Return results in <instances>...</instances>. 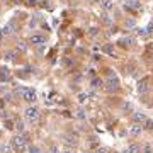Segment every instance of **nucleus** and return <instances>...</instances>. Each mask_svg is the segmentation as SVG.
<instances>
[{"mask_svg":"<svg viewBox=\"0 0 153 153\" xmlns=\"http://www.w3.org/2000/svg\"><path fill=\"white\" fill-rule=\"evenodd\" d=\"M89 34H90V36H95V34H97V29H95V27H90Z\"/></svg>","mask_w":153,"mask_h":153,"instance_id":"nucleus-29","label":"nucleus"},{"mask_svg":"<svg viewBox=\"0 0 153 153\" xmlns=\"http://www.w3.org/2000/svg\"><path fill=\"white\" fill-rule=\"evenodd\" d=\"M75 117H77V119H80V121H83V119L87 117V114H85L83 109H78V111H75Z\"/></svg>","mask_w":153,"mask_h":153,"instance_id":"nucleus-15","label":"nucleus"},{"mask_svg":"<svg viewBox=\"0 0 153 153\" xmlns=\"http://www.w3.org/2000/svg\"><path fill=\"white\" fill-rule=\"evenodd\" d=\"M152 51H153V44H152Z\"/></svg>","mask_w":153,"mask_h":153,"instance_id":"nucleus-34","label":"nucleus"},{"mask_svg":"<svg viewBox=\"0 0 153 153\" xmlns=\"http://www.w3.org/2000/svg\"><path fill=\"white\" fill-rule=\"evenodd\" d=\"M15 95L20 97L22 101H26V102H34L36 101V92L32 90V89H26V87L15 89Z\"/></svg>","mask_w":153,"mask_h":153,"instance_id":"nucleus-1","label":"nucleus"},{"mask_svg":"<svg viewBox=\"0 0 153 153\" xmlns=\"http://www.w3.org/2000/svg\"><path fill=\"white\" fill-rule=\"evenodd\" d=\"M61 153H73L71 150H65V152H61Z\"/></svg>","mask_w":153,"mask_h":153,"instance_id":"nucleus-32","label":"nucleus"},{"mask_svg":"<svg viewBox=\"0 0 153 153\" xmlns=\"http://www.w3.org/2000/svg\"><path fill=\"white\" fill-rule=\"evenodd\" d=\"M143 153H153V146L152 145H145L143 146Z\"/></svg>","mask_w":153,"mask_h":153,"instance_id":"nucleus-25","label":"nucleus"},{"mask_svg":"<svg viewBox=\"0 0 153 153\" xmlns=\"http://www.w3.org/2000/svg\"><path fill=\"white\" fill-rule=\"evenodd\" d=\"M133 117H134V122H136V124H141V122H145L146 119H148L145 112H134Z\"/></svg>","mask_w":153,"mask_h":153,"instance_id":"nucleus-8","label":"nucleus"},{"mask_svg":"<svg viewBox=\"0 0 153 153\" xmlns=\"http://www.w3.org/2000/svg\"><path fill=\"white\" fill-rule=\"evenodd\" d=\"M15 129H17L19 133H22V131H24V122H22V121H17V122H15Z\"/></svg>","mask_w":153,"mask_h":153,"instance_id":"nucleus-24","label":"nucleus"},{"mask_svg":"<svg viewBox=\"0 0 153 153\" xmlns=\"http://www.w3.org/2000/svg\"><path fill=\"white\" fill-rule=\"evenodd\" d=\"M29 41H31V44H34V46H41V44L46 43V36H43V34H32Z\"/></svg>","mask_w":153,"mask_h":153,"instance_id":"nucleus-5","label":"nucleus"},{"mask_svg":"<svg viewBox=\"0 0 153 153\" xmlns=\"http://www.w3.org/2000/svg\"><path fill=\"white\" fill-rule=\"evenodd\" d=\"M12 148L17 150V152H24V150L27 148V140H26V136H22V134L14 136V138H12Z\"/></svg>","mask_w":153,"mask_h":153,"instance_id":"nucleus-2","label":"nucleus"},{"mask_svg":"<svg viewBox=\"0 0 153 153\" xmlns=\"http://www.w3.org/2000/svg\"><path fill=\"white\" fill-rule=\"evenodd\" d=\"M14 56H15V51H7V53H5V60L7 61H12Z\"/></svg>","mask_w":153,"mask_h":153,"instance_id":"nucleus-22","label":"nucleus"},{"mask_svg":"<svg viewBox=\"0 0 153 153\" xmlns=\"http://www.w3.org/2000/svg\"><path fill=\"white\" fill-rule=\"evenodd\" d=\"M24 116H26V121L31 122V124H34V122H38V119H39V109L38 107H27L26 109V112H24Z\"/></svg>","mask_w":153,"mask_h":153,"instance_id":"nucleus-3","label":"nucleus"},{"mask_svg":"<svg viewBox=\"0 0 153 153\" xmlns=\"http://www.w3.org/2000/svg\"><path fill=\"white\" fill-rule=\"evenodd\" d=\"M65 141H66V145H77V143H78V138H77V134H66Z\"/></svg>","mask_w":153,"mask_h":153,"instance_id":"nucleus-11","label":"nucleus"},{"mask_svg":"<svg viewBox=\"0 0 153 153\" xmlns=\"http://www.w3.org/2000/svg\"><path fill=\"white\" fill-rule=\"evenodd\" d=\"M136 32H138L140 36H148V34H150V31H148V29H138Z\"/></svg>","mask_w":153,"mask_h":153,"instance_id":"nucleus-27","label":"nucleus"},{"mask_svg":"<svg viewBox=\"0 0 153 153\" xmlns=\"http://www.w3.org/2000/svg\"><path fill=\"white\" fill-rule=\"evenodd\" d=\"M95 153H107V150H105V148H97Z\"/></svg>","mask_w":153,"mask_h":153,"instance_id":"nucleus-30","label":"nucleus"},{"mask_svg":"<svg viewBox=\"0 0 153 153\" xmlns=\"http://www.w3.org/2000/svg\"><path fill=\"white\" fill-rule=\"evenodd\" d=\"M87 99H89V95H87L85 92H80V94H78V102H80V104L87 102Z\"/></svg>","mask_w":153,"mask_h":153,"instance_id":"nucleus-18","label":"nucleus"},{"mask_svg":"<svg viewBox=\"0 0 153 153\" xmlns=\"http://www.w3.org/2000/svg\"><path fill=\"white\" fill-rule=\"evenodd\" d=\"M122 153H129V150H128V148H126V150H124V152H122Z\"/></svg>","mask_w":153,"mask_h":153,"instance_id":"nucleus-33","label":"nucleus"},{"mask_svg":"<svg viewBox=\"0 0 153 153\" xmlns=\"http://www.w3.org/2000/svg\"><path fill=\"white\" fill-rule=\"evenodd\" d=\"M9 78H10V70L7 66H2L0 68V80L5 82V80H9Z\"/></svg>","mask_w":153,"mask_h":153,"instance_id":"nucleus-10","label":"nucleus"},{"mask_svg":"<svg viewBox=\"0 0 153 153\" xmlns=\"http://www.w3.org/2000/svg\"><path fill=\"white\" fill-rule=\"evenodd\" d=\"M128 150H129V153H140L141 152V146L140 145H131V146H128Z\"/></svg>","mask_w":153,"mask_h":153,"instance_id":"nucleus-16","label":"nucleus"},{"mask_svg":"<svg viewBox=\"0 0 153 153\" xmlns=\"http://www.w3.org/2000/svg\"><path fill=\"white\" fill-rule=\"evenodd\" d=\"M15 50H17V51H26V50H27V46H26V43H24V41H19Z\"/></svg>","mask_w":153,"mask_h":153,"instance_id":"nucleus-19","label":"nucleus"},{"mask_svg":"<svg viewBox=\"0 0 153 153\" xmlns=\"http://www.w3.org/2000/svg\"><path fill=\"white\" fill-rule=\"evenodd\" d=\"M107 77H109V80H111V78H116V73H112V70H107Z\"/></svg>","mask_w":153,"mask_h":153,"instance_id":"nucleus-28","label":"nucleus"},{"mask_svg":"<svg viewBox=\"0 0 153 153\" xmlns=\"http://www.w3.org/2000/svg\"><path fill=\"white\" fill-rule=\"evenodd\" d=\"M148 89H150V78L145 77L143 80L138 82V92H140V94H145V92H148Z\"/></svg>","mask_w":153,"mask_h":153,"instance_id":"nucleus-7","label":"nucleus"},{"mask_svg":"<svg viewBox=\"0 0 153 153\" xmlns=\"http://www.w3.org/2000/svg\"><path fill=\"white\" fill-rule=\"evenodd\" d=\"M121 43H122V44H133V43H134V38H133V36H126Z\"/></svg>","mask_w":153,"mask_h":153,"instance_id":"nucleus-21","label":"nucleus"},{"mask_svg":"<svg viewBox=\"0 0 153 153\" xmlns=\"http://www.w3.org/2000/svg\"><path fill=\"white\" fill-rule=\"evenodd\" d=\"M104 87H105V90L111 92V94H112V92H117V90H119V80H117V78H111V80L107 82Z\"/></svg>","mask_w":153,"mask_h":153,"instance_id":"nucleus-4","label":"nucleus"},{"mask_svg":"<svg viewBox=\"0 0 153 153\" xmlns=\"http://www.w3.org/2000/svg\"><path fill=\"white\" fill-rule=\"evenodd\" d=\"M102 22H104V24H107V26H109V24H111L112 20H111V17H109V15H107V14H104V15H102Z\"/></svg>","mask_w":153,"mask_h":153,"instance_id":"nucleus-26","label":"nucleus"},{"mask_svg":"<svg viewBox=\"0 0 153 153\" xmlns=\"http://www.w3.org/2000/svg\"><path fill=\"white\" fill-rule=\"evenodd\" d=\"M145 128H146L148 131H153V119H146V121H145Z\"/></svg>","mask_w":153,"mask_h":153,"instance_id":"nucleus-20","label":"nucleus"},{"mask_svg":"<svg viewBox=\"0 0 153 153\" xmlns=\"http://www.w3.org/2000/svg\"><path fill=\"white\" fill-rule=\"evenodd\" d=\"M102 7L105 10H112L114 9V2H112V0H104V2H102Z\"/></svg>","mask_w":153,"mask_h":153,"instance_id":"nucleus-14","label":"nucleus"},{"mask_svg":"<svg viewBox=\"0 0 153 153\" xmlns=\"http://www.w3.org/2000/svg\"><path fill=\"white\" fill-rule=\"evenodd\" d=\"M124 7L129 10H140L141 9V2L140 0H124Z\"/></svg>","mask_w":153,"mask_h":153,"instance_id":"nucleus-6","label":"nucleus"},{"mask_svg":"<svg viewBox=\"0 0 153 153\" xmlns=\"http://www.w3.org/2000/svg\"><path fill=\"white\" fill-rule=\"evenodd\" d=\"M2 34H5V36L12 34V26H10V24H5V26H3V29H2Z\"/></svg>","mask_w":153,"mask_h":153,"instance_id":"nucleus-17","label":"nucleus"},{"mask_svg":"<svg viewBox=\"0 0 153 153\" xmlns=\"http://www.w3.org/2000/svg\"><path fill=\"white\" fill-rule=\"evenodd\" d=\"M141 131H143L141 124H133L131 128H129V134L131 136H138V134H141Z\"/></svg>","mask_w":153,"mask_h":153,"instance_id":"nucleus-9","label":"nucleus"},{"mask_svg":"<svg viewBox=\"0 0 153 153\" xmlns=\"http://www.w3.org/2000/svg\"><path fill=\"white\" fill-rule=\"evenodd\" d=\"M102 51L107 53L109 56H114V48H112V44H104V46H102Z\"/></svg>","mask_w":153,"mask_h":153,"instance_id":"nucleus-13","label":"nucleus"},{"mask_svg":"<svg viewBox=\"0 0 153 153\" xmlns=\"http://www.w3.org/2000/svg\"><path fill=\"white\" fill-rule=\"evenodd\" d=\"M50 152H51V153H58V146H51Z\"/></svg>","mask_w":153,"mask_h":153,"instance_id":"nucleus-31","label":"nucleus"},{"mask_svg":"<svg viewBox=\"0 0 153 153\" xmlns=\"http://www.w3.org/2000/svg\"><path fill=\"white\" fill-rule=\"evenodd\" d=\"M90 85H92V89H101V87H104V82L101 78H92Z\"/></svg>","mask_w":153,"mask_h":153,"instance_id":"nucleus-12","label":"nucleus"},{"mask_svg":"<svg viewBox=\"0 0 153 153\" xmlns=\"http://www.w3.org/2000/svg\"><path fill=\"white\" fill-rule=\"evenodd\" d=\"M29 153H43V152H41V148H39V146L32 145V146H29Z\"/></svg>","mask_w":153,"mask_h":153,"instance_id":"nucleus-23","label":"nucleus"}]
</instances>
